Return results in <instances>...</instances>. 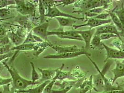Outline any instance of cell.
Instances as JSON below:
<instances>
[{
  "mask_svg": "<svg viewBox=\"0 0 124 93\" xmlns=\"http://www.w3.org/2000/svg\"><path fill=\"white\" fill-rule=\"evenodd\" d=\"M2 63L11 75L13 87L15 90L18 91L24 90L30 86L36 85L31 80H27L20 75L14 66V62L13 61H10L9 63Z\"/></svg>",
  "mask_w": 124,
  "mask_h": 93,
  "instance_id": "cell-1",
  "label": "cell"
},
{
  "mask_svg": "<svg viewBox=\"0 0 124 93\" xmlns=\"http://www.w3.org/2000/svg\"><path fill=\"white\" fill-rule=\"evenodd\" d=\"M86 56L88 57V58L90 60V61L93 64V65L95 67V68H96L98 73L100 75L103 81H104V92H106V91H110V90H122V88L120 87L113 86L112 84L111 81H110L105 76L106 72L108 71V69L110 68L111 66L112 65V64L113 63L112 60L110 59L107 60L108 61L106 62L104 67H103V70L102 71H101L99 69V68L98 67L97 64L91 58L90 56L87 55Z\"/></svg>",
  "mask_w": 124,
  "mask_h": 93,
  "instance_id": "cell-2",
  "label": "cell"
},
{
  "mask_svg": "<svg viewBox=\"0 0 124 93\" xmlns=\"http://www.w3.org/2000/svg\"><path fill=\"white\" fill-rule=\"evenodd\" d=\"M56 36L62 39H70L83 41L80 35L77 30L64 31L63 29H58L53 31H48L47 36Z\"/></svg>",
  "mask_w": 124,
  "mask_h": 93,
  "instance_id": "cell-3",
  "label": "cell"
},
{
  "mask_svg": "<svg viewBox=\"0 0 124 93\" xmlns=\"http://www.w3.org/2000/svg\"><path fill=\"white\" fill-rule=\"evenodd\" d=\"M45 17L50 18H55L56 17H67V18L74 19L76 20H79V21L84 20V17H77L62 12L57 8L56 6L53 7H49L47 9V11L45 15Z\"/></svg>",
  "mask_w": 124,
  "mask_h": 93,
  "instance_id": "cell-4",
  "label": "cell"
},
{
  "mask_svg": "<svg viewBox=\"0 0 124 93\" xmlns=\"http://www.w3.org/2000/svg\"><path fill=\"white\" fill-rule=\"evenodd\" d=\"M103 33H111L114 34L116 35L118 38L121 40H122L121 36L124 35L122 32L118 30L115 25L111 23L101 26L97 28L94 35L100 36L101 34Z\"/></svg>",
  "mask_w": 124,
  "mask_h": 93,
  "instance_id": "cell-5",
  "label": "cell"
},
{
  "mask_svg": "<svg viewBox=\"0 0 124 93\" xmlns=\"http://www.w3.org/2000/svg\"><path fill=\"white\" fill-rule=\"evenodd\" d=\"M82 55H85L86 56L88 55L90 56L91 55L88 53L86 51L83 50L80 52L74 53H65L60 54L49 55L44 56V58L46 59H66L74 58Z\"/></svg>",
  "mask_w": 124,
  "mask_h": 93,
  "instance_id": "cell-6",
  "label": "cell"
},
{
  "mask_svg": "<svg viewBox=\"0 0 124 93\" xmlns=\"http://www.w3.org/2000/svg\"><path fill=\"white\" fill-rule=\"evenodd\" d=\"M112 22V19L111 18L108 19L106 20H101L94 18H90L87 20V22L86 23L81 25H74L73 26V28L74 29L76 30L77 29L81 27L88 26L91 29H93L95 28H98L102 25L111 23Z\"/></svg>",
  "mask_w": 124,
  "mask_h": 93,
  "instance_id": "cell-7",
  "label": "cell"
},
{
  "mask_svg": "<svg viewBox=\"0 0 124 93\" xmlns=\"http://www.w3.org/2000/svg\"><path fill=\"white\" fill-rule=\"evenodd\" d=\"M102 45L106 51V58L105 62L111 59H124V51L113 49L105 44L102 43Z\"/></svg>",
  "mask_w": 124,
  "mask_h": 93,
  "instance_id": "cell-8",
  "label": "cell"
},
{
  "mask_svg": "<svg viewBox=\"0 0 124 93\" xmlns=\"http://www.w3.org/2000/svg\"><path fill=\"white\" fill-rule=\"evenodd\" d=\"M49 26V22H44V23L38 25L33 29L32 33L34 35L42 38L44 41H47L48 29Z\"/></svg>",
  "mask_w": 124,
  "mask_h": 93,
  "instance_id": "cell-9",
  "label": "cell"
},
{
  "mask_svg": "<svg viewBox=\"0 0 124 93\" xmlns=\"http://www.w3.org/2000/svg\"><path fill=\"white\" fill-rule=\"evenodd\" d=\"M96 30V28L90 29L84 31H77L78 33L80 35L83 41L85 42V51L88 50L90 48L91 42Z\"/></svg>",
  "mask_w": 124,
  "mask_h": 93,
  "instance_id": "cell-10",
  "label": "cell"
},
{
  "mask_svg": "<svg viewBox=\"0 0 124 93\" xmlns=\"http://www.w3.org/2000/svg\"><path fill=\"white\" fill-rule=\"evenodd\" d=\"M38 69L42 74L40 79L37 81L38 84H41V83L47 81H51L55 76L56 71V69H43L41 68H38Z\"/></svg>",
  "mask_w": 124,
  "mask_h": 93,
  "instance_id": "cell-11",
  "label": "cell"
},
{
  "mask_svg": "<svg viewBox=\"0 0 124 93\" xmlns=\"http://www.w3.org/2000/svg\"><path fill=\"white\" fill-rule=\"evenodd\" d=\"M53 50H54L56 54H60L65 53H74L80 52L83 50L78 48L77 46H54L51 44L50 47Z\"/></svg>",
  "mask_w": 124,
  "mask_h": 93,
  "instance_id": "cell-12",
  "label": "cell"
},
{
  "mask_svg": "<svg viewBox=\"0 0 124 93\" xmlns=\"http://www.w3.org/2000/svg\"><path fill=\"white\" fill-rule=\"evenodd\" d=\"M64 67V64H62L60 68H56V76L57 81H63L65 79H69L70 81H75V78L71 74L70 72L62 71V69Z\"/></svg>",
  "mask_w": 124,
  "mask_h": 93,
  "instance_id": "cell-13",
  "label": "cell"
},
{
  "mask_svg": "<svg viewBox=\"0 0 124 93\" xmlns=\"http://www.w3.org/2000/svg\"><path fill=\"white\" fill-rule=\"evenodd\" d=\"M124 70V64L119 61H117L115 68L112 70V72L114 74V77L112 79V85L118 78L121 77V75Z\"/></svg>",
  "mask_w": 124,
  "mask_h": 93,
  "instance_id": "cell-14",
  "label": "cell"
},
{
  "mask_svg": "<svg viewBox=\"0 0 124 93\" xmlns=\"http://www.w3.org/2000/svg\"><path fill=\"white\" fill-rule=\"evenodd\" d=\"M80 88V93H86L91 91L94 88L93 83V75H91L89 79L84 81L79 85Z\"/></svg>",
  "mask_w": 124,
  "mask_h": 93,
  "instance_id": "cell-15",
  "label": "cell"
},
{
  "mask_svg": "<svg viewBox=\"0 0 124 93\" xmlns=\"http://www.w3.org/2000/svg\"><path fill=\"white\" fill-rule=\"evenodd\" d=\"M7 36L8 37L10 41L14 44L15 46H17L23 43L25 40V39L19 36L16 33L13 31L8 32Z\"/></svg>",
  "mask_w": 124,
  "mask_h": 93,
  "instance_id": "cell-16",
  "label": "cell"
},
{
  "mask_svg": "<svg viewBox=\"0 0 124 93\" xmlns=\"http://www.w3.org/2000/svg\"><path fill=\"white\" fill-rule=\"evenodd\" d=\"M60 27H72L76 22V20L67 17H56L55 18Z\"/></svg>",
  "mask_w": 124,
  "mask_h": 93,
  "instance_id": "cell-17",
  "label": "cell"
},
{
  "mask_svg": "<svg viewBox=\"0 0 124 93\" xmlns=\"http://www.w3.org/2000/svg\"><path fill=\"white\" fill-rule=\"evenodd\" d=\"M51 44L47 42H44L43 43L35 44V45L33 49V50H34V56H38L47 47H50Z\"/></svg>",
  "mask_w": 124,
  "mask_h": 93,
  "instance_id": "cell-18",
  "label": "cell"
},
{
  "mask_svg": "<svg viewBox=\"0 0 124 93\" xmlns=\"http://www.w3.org/2000/svg\"><path fill=\"white\" fill-rule=\"evenodd\" d=\"M16 2V6L14 8H16L17 11L22 15H27L26 7H25V0H15Z\"/></svg>",
  "mask_w": 124,
  "mask_h": 93,
  "instance_id": "cell-19",
  "label": "cell"
},
{
  "mask_svg": "<svg viewBox=\"0 0 124 93\" xmlns=\"http://www.w3.org/2000/svg\"><path fill=\"white\" fill-rule=\"evenodd\" d=\"M50 81H47L41 83L37 87L31 89H25L24 90H21L26 93H43L44 89L46 85L49 83Z\"/></svg>",
  "mask_w": 124,
  "mask_h": 93,
  "instance_id": "cell-20",
  "label": "cell"
},
{
  "mask_svg": "<svg viewBox=\"0 0 124 93\" xmlns=\"http://www.w3.org/2000/svg\"><path fill=\"white\" fill-rule=\"evenodd\" d=\"M110 16L112 19V21H113L114 25L116 26L118 30L122 32L123 34H124V30L123 29L122 25L120 20L118 18L117 15L116 14L115 12H109Z\"/></svg>",
  "mask_w": 124,
  "mask_h": 93,
  "instance_id": "cell-21",
  "label": "cell"
},
{
  "mask_svg": "<svg viewBox=\"0 0 124 93\" xmlns=\"http://www.w3.org/2000/svg\"><path fill=\"white\" fill-rule=\"evenodd\" d=\"M35 44H25L23 43L17 46L13 47L12 51H30L33 50Z\"/></svg>",
  "mask_w": 124,
  "mask_h": 93,
  "instance_id": "cell-22",
  "label": "cell"
},
{
  "mask_svg": "<svg viewBox=\"0 0 124 93\" xmlns=\"http://www.w3.org/2000/svg\"><path fill=\"white\" fill-rule=\"evenodd\" d=\"M38 11L40 15V23L41 24L44 23V19L45 17V15L46 14V9L44 6V4L43 3L42 0H38Z\"/></svg>",
  "mask_w": 124,
  "mask_h": 93,
  "instance_id": "cell-23",
  "label": "cell"
},
{
  "mask_svg": "<svg viewBox=\"0 0 124 93\" xmlns=\"http://www.w3.org/2000/svg\"><path fill=\"white\" fill-rule=\"evenodd\" d=\"M25 7L27 15H34L36 10V5L31 2L25 0Z\"/></svg>",
  "mask_w": 124,
  "mask_h": 93,
  "instance_id": "cell-24",
  "label": "cell"
},
{
  "mask_svg": "<svg viewBox=\"0 0 124 93\" xmlns=\"http://www.w3.org/2000/svg\"><path fill=\"white\" fill-rule=\"evenodd\" d=\"M31 65L32 68V72H31V81L33 83H35L36 85H38V82L37 81H38L40 79V76L38 74L37 71L36 70V68L34 65V64L32 62H31Z\"/></svg>",
  "mask_w": 124,
  "mask_h": 93,
  "instance_id": "cell-25",
  "label": "cell"
},
{
  "mask_svg": "<svg viewBox=\"0 0 124 93\" xmlns=\"http://www.w3.org/2000/svg\"><path fill=\"white\" fill-rule=\"evenodd\" d=\"M12 12L10 8H4L0 9V19L7 20L11 18L10 15L11 14Z\"/></svg>",
  "mask_w": 124,
  "mask_h": 93,
  "instance_id": "cell-26",
  "label": "cell"
},
{
  "mask_svg": "<svg viewBox=\"0 0 124 93\" xmlns=\"http://www.w3.org/2000/svg\"><path fill=\"white\" fill-rule=\"evenodd\" d=\"M57 81L56 75L55 77L50 81V82L46 85L44 89L43 93H50L52 90V88L53 86L55 85L56 81Z\"/></svg>",
  "mask_w": 124,
  "mask_h": 93,
  "instance_id": "cell-27",
  "label": "cell"
},
{
  "mask_svg": "<svg viewBox=\"0 0 124 93\" xmlns=\"http://www.w3.org/2000/svg\"><path fill=\"white\" fill-rule=\"evenodd\" d=\"M115 13L120 20L122 25L123 29L124 30V6L123 4L122 5L121 8L120 9L115 11Z\"/></svg>",
  "mask_w": 124,
  "mask_h": 93,
  "instance_id": "cell-28",
  "label": "cell"
},
{
  "mask_svg": "<svg viewBox=\"0 0 124 93\" xmlns=\"http://www.w3.org/2000/svg\"><path fill=\"white\" fill-rule=\"evenodd\" d=\"M101 41L100 38V36L94 35L91 42L90 47H93V49L98 47L101 43Z\"/></svg>",
  "mask_w": 124,
  "mask_h": 93,
  "instance_id": "cell-29",
  "label": "cell"
},
{
  "mask_svg": "<svg viewBox=\"0 0 124 93\" xmlns=\"http://www.w3.org/2000/svg\"><path fill=\"white\" fill-rule=\"evenodd\" d=\"M16 5L15 0H0V9L6 8L7 7Z\"/></svg>",
  "mask_w": 124,
  "mask_h": 93,
  "instance_id": "cell-30",
  "label": "cell"
},
{
  "mask_svg": "<svg viewBox=\"0 0 124 93\" xmlns=\"http://www.w3.org/2000/svg\"><path fill=\"white\" fill-rule=\"evenodd\" d=\"M12 48V47L10 44L2 47H0V55L6 54L11 52Z\"/></svg>",
  "mask_w": 124,
  "mask_h": 93,
  "instance_id": "cell-31",
  "label": "cell"
},
{
  "mask_svg": "<svg viewBox=\"0 0 124 93\" xmlns=\"http://www.w3.org/2000/svg\"><path fill=\"white\" fill-rule=\"evenodd\" d=\"M23 43L25 44H35L37 43L36 41H35L34 37H33V34L32 31H31L27 36L25 38L24 41Z\"/></svg>",
  "mask_w": 124,
  "mask_h": 93,
  "instance_id": "cell-32",
  "label": "cell"
},
{
  "mask_svg": "<svg viewBox=\"0 0 124 93\" xmlns=\"http://www.w3.org/2000/svg\"><path fill=\"white\" fill-rule=\"evenodd\" d=\"M74 85H70L62 89H60L59 90H53L50 93H67L72 88Z\"/></svg>",
  "mask_w": 124,
  "mask_h": 93,
  "instance_id": "cell-33",
  "label": "cell"
},
{
  "mask_svg": "<svg viewBox=\"0 0 124 93\" xmlns=\"http://www.w3.org/2000/svg\"><path fill=\"white\" fill-rule=\"evenodd\" d=\"M112 37H118V36L114 34L111 33H103L100 35V38L101 41L109 39Z\"/></svg>",
  "mask_w": 124,
  "mask_h": 93,
  "instance_id": "cell-34",
  "label": "cell"
},
{
  "mask_svg": "<svg viewBox=\"0 0 124 93\" xmlns=\"http://www.w3.org/2000/svg\"><path fill=\"white\" fill-rule=\"evenodd\" d=\"M122 44H123V41L120 40L119 39H116L114 40L112 43V45L117 48L118 50H122Z\"/></svg>",
  "mask_w": 124,
  "mask_h": 93,
  "instance_id": "cell-35",
  "label": "cell"
},
{
  "mask_svg": "<svg viewBox=\"0 0 124 93\" xmlns=\"http://www.w3.org/2000/svg\"><path fill=\"white\" fill-rule=\"evenodd\" d=\"M8 32L4 25L0 23V39L7 36Z\"/></svg>",
  "mask_w": 124,
  "mask_h": 93,
  "instance_id": "cell-36",
  "label": "cell"
},
{
  "mask_svg": "<svg viewBox=\"0 0 124 93\" xmlns=\"http://www.w3.org/2000/svg\"><path fill=\"white\" fill-rule=\"evenodd\" d=\"M71 74L75 78H80L83 77L84 76V72L82 71L80 69H78V70H74L72 72H71Z\"/></svg>",
  "mask_w": 124,
  "mask_h": 93,
  "instance_id": "cell-37",
  "label": "cell"
},
{
  "mask_svg": "<svg viewBox=\"0 0 124 93\" xmlns=\"http://www.w3.org/2000/svg\"><path fill=\"white\" fill-rule=\"evenodd\" d=\"M12 82V79L10 78H5L0 76V86L6 85Z\"/></svg>",
  "mask_w": 124,
  "mask_h": 93,
  "instance_id": "cell-38",
  "label": "cell"
},
{
  "mask_svg": "<svg viewBox=\"0 0 124 93\" xmlns=\"http://www.w3.org/2000/svg\"><path fill=\"white\" fill-rule=\"evenodd\" d=\"M10 41L8 36L0 39V47L5 46L10 44Z\"/></svg>",
  "mask_w": 124,
  "mask_h": 93,
  "instance_id": "cell-39",
  "label": "cell"
},
{
  "mask_svg": "<svg viewBox=\"0 0 124 93\" xmlns=\"http://www.w3.org/2000/svg\"><path fill=\"white\" fill-rule=\"evenodd\" d=\"M14 54L15 53H13L12 52H10L6 54L0 55V63L3 60H5L7 59H8L12 57L13 56H14Z\"/></svg>",
  "mask_w": 124,
  "mask_h": 93,
  "instance_id": "cell-40",
  "label": "cell"
},
{
  "mask_svg": "<svg viewBox=\"0 0 124 93\" xmlns=\"http://www.w3.org/2000/svg\"><path fill=\"white\" fill-rule=\"evenodd\" d=\"M109 16H110V15L108 13H101L100 14H98L97 16H96L94 18L99 19V20H107V18Z\"/></svg>",
  "mask_w": 124,
  "mask_h": 93,
  "instance_id": "cell-41",
  "label": "cell"
},
{
  "mask_svg": "<svg viewBox=\"0 0 124 93\" xmlns=\"http://www.w3.org/2000/svg\"><path fill=\"white\" fill-rule=\"evenodd\" d=\"M76 0H56V2H60L61 3L59 5H63V7L65 6H67L70 4L74 3Z\"/></svg>",
  "mask_w": 124,
  "mask_h": 93,
  "instance_id": "cell-42",
  "label": "cell"
},
{
  "mask_svg": "<svg viewBox=\"0 0 124 93\" xmlns=\"http://www.w3.org/2000/svg\"><path fill=\"white\" fill-rule=\"evenodd\" d=\"M16 33L18 36H20L21 38H23V39H25L24 38L26 36V32L23 29H19Z\"/></svg>",
  "mask_w": 124,
  "mask_h": 93,
  "instance_id": "cell-43",
  "label": "cell"
},
{
  "mask_svg": "<svg viewBox=\"0 0 124 93\" xmlns=\"http://www.w3.org/2000/svg\"><path fill=\"white\" fill-rule=\"evenodd\" d=\"M103 11V8H101V7L96 8H94L93 9L89 10V11H90L91 12L93 13H94V14H101Z\"/></svg>",
  "mask_w": 124,
  "mask_h": 93,
  "instance_id": "cell-44",
  "label": "cell"
},
{
  "mask_svg": "<svg viewBox=\"0 0 124 93\" xmlns=\"http://www.w3.org/2000/svg\"><path fill=\"white\" fill-rule=\"evenodd\" d=\"M95 93H124V90H110L104 92H97Z\"/></svg>",
  "mask_w": 124,
  "mask_h": 93,
  "instance_id": "cell-45",
  "label": "cell"
},
{
  "mask_svg": "<svg viewBox=\"0 0 124 93\" xmlns=\"http://www.w3.org/2000/svg\"><path fill=\"white\" fill-rule=\"evenodd\" d=\"M33 37H34V40L36 41L37 43H43L44 42H45L42 38H41L40 37L36 35H35L34 34H33Z\"/></svg>",
  "mask_w": 124,
  "mask_h": 93,
  "instance_id": "cell-46",
  "label": "cell"
},
{
  "mask_svg": "<svg viewBox=\"0 0 124 93\" xmlns=\"http://www.w3.org/2000/svg\"><path fill=\"white\" fill-rule=\"evenodd\" d=\"M5 66L4 65V64H3V63H0V72L3 69V68H4Z\"/></svg>",
  "mask_w": 124,
  "mask_h": 93,
  "instance_id": "cell-47",
  "label": "cell"
},
{
  "mask_svg": "<svg viewBox=\"0 0 124 93\" xmlns=\"http://www.w3.org/2000/svg\"><path fill=\"white\" fill-rule=\"evenodd\" d=\"M25 93V92H23V91H18V90H16V92H15L14 93Z\"/></svg>",
  "mask_w": 124,
  "mask_h": 93,
  "instance_id": "cell-48",
  "label": "cell"
},
{
  "mask_svg": "<svg viewBox=\"0 0 124 93\" xmlns=\"http://www.w3.org/2000/svg\"><path fill=\"white\" fill-rule=\"evenodd\" d=\"M122 51H124V41H123V44H122Z\"/></svg>",
  "mask_w": 124,
  "mask_h": 93,
  "instance_id": "cell-49",
  "label": "cell"
},
{
  "mask_svg": "<svg viewBox=\"0 0 124 93\" xmlns=\"http://www.w3.org/2000/svg\"><path fill=\"white\" fill-rule=\"evenodd\" d=\"M4 20H6L5 19H0V21H4Z\"/></svg>",
  "mask_w": 124,
  "mask_h": 93,
  "instance_id": "cell-50",
  "label": "cell"
},
{
  "mask_svg": "<svg viewBox=\"0 0 124 93\" xmlns=\"http://www.w3.org/2000/svg\"><path fill=\"white\" fill-rule=\"evenodd\" d=\"M122 63H123V64H124V60H123V61H122Z\"/></svg>",
  "mask_w": 124,
  "mask_h": 93,
  "instance_id": "cell-51",
  "label": "cell"
},
{
  "mask_svg": "<svg viewBox=\"0 0 124 93\" xmlns=\"http://www.w3.org/2000/svg\"><path fill=\"white\" fill-rule=\"evenodd\" d=\"M123 86H124V84H123Z\"/></svg>",
  "mask_w": 124,
  "mask_h": 93,
  "instance_id": "cell-52",
  "label": "cell"
},
{
  "mask_svg": "<svg viewBox=\"0 0 124 93\" xmlns=\"http://www.w3.org/2000/svg\"></svg>",
  "mask_w": 124,
  "mask_h": 93,
  "instance_id": "cell-53",
  "label": "cell"
}]
</instances>
